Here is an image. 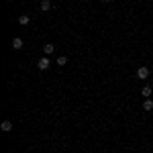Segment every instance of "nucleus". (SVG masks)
<instances>
[{
  "label": "nucleus",
  "mask_w": 153,
  "mask_h": 153,
  "mask_svg": "<svg viewBox=\"0 0 153 153\" xmlns=\"http://www.w3.org/2000/svg\"><path fill=\"white\" fill-rule=\"evenodd\" d=\"M23 39H21V37H14V39H12V49H23Z\"/></svg>",
  "instance_id": "3"
},
{
  "label": "nucleus",
  "mask_w": 153,
  "mask_h": 153,
  "mask_svg": "<svg viewBox=\"0 0 153 153\" xmlns=\"http://www.w3.org/2000/svg\"><path fill=\"white\" fill-rule=\"evenodd\" d=\"M141 94H143V98H149V96H151V86H145L141 90Z\"/></svg>",
  "instance_id": "10"
},
{
  "label": "nucleus",
  "mask_w": 153,
  "mask_h": 153,
  "mask_svg": "<svg viewBox=\"0 0 153 153\" xmlns=\"http://www.w3.org/2000/svg\"><path fill=\"white\" fill-rule=\"evenodd\" d=\"M41 10H43V12L51 10V2H49V0H43V2H41Z\"/></svg>",
  "instance_id": "8"
},
{
  "label": "nucleus",
  "mask_w": 153,
  "mask_h": 153,
  "mask_svg": "<svg viewBox=\"0 0 153 153\" xmlns=\"http://www.w3.org/2000/svg\"><path fill=\"white\" fill-rule=\"evenodd\" d=\"M143 110H147V112H149V110H153V100H149V98H147V100L143 102Z\"/></svg>",
  "instance_id": "7"
},
{
  "label": "nucleus",
  "mask_w": 153,
  "mask_h": 153,
  "mask_svg": "<svg viewBox=\"0 0 153 153\" xmlns=\"http://www.w3.org/2000/svg\"><path fill=\"white\" fill-rule=\"evenodd\" d=\"M41 2H43V0H41Z\"/></svg>",
  "instance_id": "12"
},
{
  "label": "nucleus",
  "mask_w": 153,
  "mask_h": 153,
  "mask_svg": "<svg viewBox=\"0 0 153 153\" xmlns=\"http://www.w3.org/2000/svg\"><path fill=\"white\" fill-rule=\"evenodd\" d=\"M49 65H51V59H49L47 55H45V57H41V59H39V61H37V68H39V70H41V71L49 70Z\"/></svg>",
  "instance_id": "1"
},
{
  "label": "nucleus",
  "mask_w": 153,
  "mask_h": 153,
  "mask_svg": "<svg viewBox=\"0 0 153 153\" xmlns=\"http://www.w3.org/2000/svg\"><path fill=\"white\" fill-rule=\"evenodd\" d=\"M0 129L4 131V133H8V131H12V123H10V120H2V125H0Z\"/></svg>",
  "instance_id": "4"
},
{
  "label": "nucleus",
  "mask_w": 153,
  "mask_h": 153,
  "mask_svg": "<svg viewBox=\"0 0 153 153\" xmlns=\"http://www.w3.org/2000/svg\"><path fill=\"white\" fill-rule=\"evenodd\" d=\"M43 51H45V55H51V53L55 51V45H51V43H47V45H43Z\"/></svg>",
  "instance_id": "5"
},
{
  "label": "nucleus",
  "mask_w": 153,
  "mask_h": 153,
  "mask_svg": "<svg viewBox=\"0 0 153 153\" xmlns=\"http://www.w3.org/2000/svg\"><path fill=\"white\" fill-rule=\"evenodd\" d=\"M102 2H110V0H102Z\"/></svg>",
  "instance_id": "11"
},
{
  "label": "nucleus",
  "mask_w": 153,
  "mask_h": 153,
  "mask_svg": "<svg viewBox=\"0 0 153 153\" xmlns=\"http://www.w3.org/2000/svg\"><path fill=\"white\" fill-rule=\"evenodd\" d=\"M55 63H57L59 68H63V65L68 63V57H65V55H59V57H57V61H55Z\"/></svg>",
  "instance_id": "9"
},
{
  "label": "nucleus",
  "mask_w": 153,
  "mask_h": 153,
  "mask_svg": "<svg viewBox=\"0 0 153 153\" xmlns=\"http://www.w3.org/2000/svg\"><path fill=\"white\" fill-rule=\"evenodd\" d=\"M19 23L23 25V27H25V25H29V23H31V16H29V14H23V16H19Z\"/></svg>",
  "instance_id": "6"
},
{
  "label": "nucleus",
  "mask_w": 153,
  "mask_h": 153,
  "mask_svg": "<svg viewBox=\"0 0 153 153\" xmlns=\"http://www.w3.org/2000/svg\"><path fill=\"white\" fill-rule=\"evenodd\" d=\"M137 78H139V80H147V78H149V68H145V65L137 68Z\"/></svg>",
  "instance_id": "2"
}]
</instances>
